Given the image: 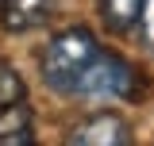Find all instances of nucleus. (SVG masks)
Masks as SVG:
<instances>
[{"mask_svg": "<svg viewBox=\"0 0 154 146\" xmlns=\"http://www.w3.org/2000/svg\"><path fill=\"white\" fill-rule=\"evenodd\" d=\"M96 54H100V42L85 27H73V31L54 35L46 42V50H42V77H46V85L54 92H62V96H69L73 81L81 77V69Z\"/></svg>", "mask_w": 154, "mask_h": 146, "instance_id": "1", "label": "nucleus"}, {"mask_svg": "<svg viewBox=\"0 0 154 146\" xmlns=\"http://www.w3.org/2000/svg\"><path fill=\"white\" fill-rule=\"evenodd\" d=\"M135 85H139V77H135L131 65L123 58L100 50L81 69V77L69 89V96H81V100H127V96H135Z\"/></svg>", "mask_w": 154, "mask_h": 146, "instance_id": "2", "label": "nucleus"}, {"mask_svg": "<svg viewBox=\"0 0 154 146\" xmlns=\"http://www.w3.org/2000/svg\"><path fill=\"white\" fill-rule=\"evenodd\" d=\"M69 142L73 146H127L131 142V127L119 115H93L81 127L69 131Z\"/></svg>", "mask_w": 154, "mask_h": 146, "instance_id": "3", "label": "nucleus"}, {"mask_svg": "<svg viewBox=\"0 0 154 146\" xmlns=\"http://www.w3.org/2000/svg\"><path fill=\"white\" fill-rule=\"evenodd\" d=\"M54 12V0H0V27L4 31H31Z\"/></svg>", "mask_w": 154, "mask_h": 146, "instance_id": "4", "label": "nucleus"}, {"mask_svg": "<svg viewBox=\"0 0 154 146\" xmlns=\"http://www.w3.org/2000/svg\"><path fill=\"white\" fill-rule=\"evenodd\" d=\"M31 138L35 131H31V111L23 108V100L0 108V146H27Z\"/></svg>", "mask_w": 154, "mask_h": 146, "instance_id": "5", "label": "nucleus"}, {"mask_svg": "<svg viewBox=\"0 0 154 146\" xmlns=\"http://www.w3.org/2000/svg\"><path fill=\"white\" fill-rule=\"evenodd\" d=\"M143 12V0H100V16L108 19L112 31H131Z\"/></svg>", "mask_w": 154, "mask_h": 146, "instance_id": "6", "label": "nucleus"}, {"mask_svg": "<svg viewBox=\"0 0 154 146\" xmlns=\"http://www.w3.org/2000/svg\"><path fill=\"white\" fill-rule=\"evenodd\" d=\"M23 92H27V85H23V77H19L8 62H0V108H8V104H19L23 100Z\"/></svg>", "mask_w": 154, "mask_h": 146, "instance_id": "7", "label": "nucleus"}, {"mask_svg": "<svg viewBox=\"0 0 154 146\" xmlns=\"http://www.w3.org/2000/svg\"><path fill=\"white\" fill-rule=\"evenodd\" d=\"M139 31H143V42L154 50V0H143V12H139Z\"/></svg>", "mask_w": 154, "mask_h": 146, "instance_id": "8", "label": "nucleus"}]
</instances>
